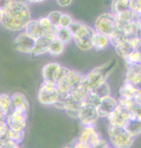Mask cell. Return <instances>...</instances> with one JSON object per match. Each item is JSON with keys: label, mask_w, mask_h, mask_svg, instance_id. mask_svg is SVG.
<instances>
[{"label": "cell", "mask_w": 141, "mask_h": 148, "mask_svg": "<svg viewBox=\"0 0 141 148\" xmlns=\"http://www.w3.org/2000/svg\"><path fill=\"white\" fill-rule=\"evenodd\" d=\"M109 40L106 36L95 32L93 36V47L97 50H101L107 48L109 45Z\"/></svg>", "instance_id": "cell-24"}, {"label": "cell", "mask_w": 141, "mask_h": 148, "mask_svg": "<svg viewBox=\"0 0 141 148\" xmlns=\"http://www.w3.org/2000/svg\"><path fill=\"white\" fill-rule=\"evenodd\" d=\"M56 2L61 7H67L72 3V0H56Z\"/></svg>", "instance_id": "cell-39"}, {"label": "cell", "mask_w": 141, "mask_h": 148, "mask_svg": "<svg viewBox=\"0 0 141 148\" xmlns=\"http://www.w3.org/2000/svg\"><path fill=\"white\" fill-rule=\"evenodd\" d=\"M99 115L97 108L83 103L80 109L78 119L84 126H93L97 121Z\"/></svg>", "instance_id": "cell-10"}, {"label": "cell", "mask_w": 141, "mask_h": 148, "mask_svg": "<svg viewBox=\"0 0 141 148\" xmlns=\"http://www.w3.org/2000/svg\"><path fill=\"white\" fill-rule=\"evenodd\" d=\"M65 45L57 39H53L49 46L48 53L52 56L57 57L61 55L64 51Z\"/></svg>", "instance_id": "cell-27"}, {"label": "cell", "mask_w": 141, "mask_h": 148, "mask_svg": "<svg viewBox=\"0 0 141 148\" xmlns=\"http://www.w3.org/2000/svg\"><path fill=\"white\" fill-rule=\"evenodd\" d=\"M134 138L135 137L131 136L124 130L118 135L110 138V141L112 145L115 148H129L133 144Z\"/></svg>", "instance_id": "cell-15"}, {"label": "cell", "mask_w": 141, "mask_h": 148, "mask_svg": "<svg viewBox=\"0 0 141 148\" xmlns=\"http://www.w3.org/2000/svg\"><path fill=\"white\" fill-rule=\"evenodd\" d=\"M109 124L124 127L130 119L129 112L118 104L117 108L107 117Z\"/></svg>", "instance_id": "cell-14"}, {"label": "cell", "mask_w": 141, "mask_h": 148, "mask_svg": "<svg viewBox=\"0 0 141 148\" xmlns=\"http://www.w3.org/2000/svg\"><path fill=\"white\" fill-rule=\"evenodd\" d=\"M91 91V90L87 86V84L84 81V78H83V80L73 89L70 94H72L79 100H82V101H84V100Z\"/></svg>", "instance_id": "cell-23"}, {"label": "cell", "mask_w": 141, "mask_h": 148, "mask_svg": "<svg viewBox=\"0 0 141 148\" xmlns=\"http://www.w3.org/2000/svg\"><path fill=\"white\" fill-rule=\"evenodd\" d=\"M120 97L141 100V89L138 88L129 81H124L119 90Z\"/></svg>", "instance_id": "cell-17"}, {"label": "cell", "mask_w": 141, "mask_h": 148, "mask_svg": "<svg viewBox=\"0 0 141 148\" xmlns=\"http://www.w3.org/2000/svg\"><path fill=\"white\" fill-rule=\"evenodd\" d=\"M100 138V136L93 126H87L82 131L78 141L85 148H96Z\"/></svg>", "instance_id": "cell-8"}, {"label": "cell", "mask_w": 141, "mask_h": 148, "mask_svg": "<svg viewBox=\"0 0 141 148\" xmlns=\"http://www.w3.org/2000/svg\"><path fill=\"white\" fill-rule=\"evenodd\" d=\"M123 127L131 136L136 137L141 134V119L130 118Z\"/></svg>", "instance_id": "cell-22"}, {"label": "cell", "mask_w": 141, "mask_h": 148, "mask_svg": "<svg viewBox=\"0 0 141 148\" xmlns=\"http://www.w3.org/2000/svg\"><path fill=\"white\" fill-rule=\"evenodd\" d=\"M46 0H22L21 1L24 2L26 3H41Z\"/></svg>", "instance_id": "cell-41"}, {"label": "cell", "mask_w": 141, "mask_h": 148, "mask_svg": "<svg viewBox=\"0 0 141 148\" xmlns=\"http://www.w3.org/2000/svg\"><path fill=\"white\" fill-rule=\"evenodd\" d=\"M10 97L5 93L0 94V112L5 116L8 114L10 110Z\"/></svg>", "instance_id": "cell-30"}, {"label": "cell", "mask_w": 141, "mask_h": 148, "mask_svg": "<svg viewBox=\"0 0 141 148\" xmlns=\"http://www.w3.org/2000/svg\"><path fill=\"white\" fill-rule=\"evenodd\" d=\"M114 47L116 53L123 60L127 58L135 50L133 44L128 40L119 43Z\"/></svg>", "instance_id": "cell-21"}, {"label": "cell", "mask_w": 141, "mask_h": 148, "mask_svg": "<svg viewBox=\"0 0 141 148\" xmlns=\"http://www.w3.org/2000/svg\"><path fill=\"white\" fill-rule=\"evenodd\" d=\"M118 106V101L111 96H106L101 99V102L97 108L100 117L107 118Z\"/></svg>", "instance_id": "cell-12"}, {"label": "cell", "mask_w": 141, "mask_h": 148, "mask_svg": "<svg viewBox=\"0 0 141 148\" xmlns=\"http://www.w3.org/2000/svg\"><path fill=\"white\" fill-rule=\"evenodd\" d=\"M130 6L132 11L141 13V0H130Z\"/></svg>", "instance_id": "cell-36"}, {"label": "cell", "mask_w": 141, "mask_h": 148, "mask_svg": "<svg viewBox=\"0 0 141 148\" xmlns=\"http://www.w3.org/2000/svg\"><path fill=\"white\" fill-rule=\"evenodd\" d=\"M109 146V144L108 143V142L106 141H105V140L102 139V138H100V140H99L97 145V148H108Z\"/></svg>", "instance_id": "cell-40"}, {"label": "cell", "mask_w": 141, "mask_h": 148, "mask_svg": "<svg viewBox=\"0 0 141 148\" xmlns=\"http://www.w3.org/2000/svg\"><path fill=\"white\" fill-rule=\"evenodd\" d=\"M117 62L109 61L93 69L84 78V81L91 90L101 83L106 81L107 78L117 66Z\"/></svg>", "instance_id": "cell-3"}, {"label": "cell", "mask_w": 141, "mask_h": 148, "mask_svg": "<svg viewBox=\"0 0 141 148\" xmlns=\"http://www.w3.org/2000/svg\"><path fill=\"white\" fill-rule=\"evenodd\" d=\"M2 14H3V12L0 9V23H1L2 18Z\"/></svg>", "instance_id": "cell-43"}, {"label": "cell", "mask_w": 141, "mask_h": 148, "mask_svg": "<svg viewBox=\"0 0 141 148\" xmlns=\"http://www.w3.org/2000/svg\"><path fill=\"white\" fill-rule=\"evenodd\" d=\"M118 29L115 16L112 13H104L100 14L95 20V32L102 34L108 38Z\"/></svg>", "instance_id": "cell-5"}, {"label": "cell", "mask_w": 141, "mask_h": 148, "mask_svg": "<svg viewBox=\"0 0 141 148\" xmlns=\"http://www.w3.org/2000/svg\"><path fill=\"white\" fill-rule=\"evenodd\" d=\"M9 129L14 130H24L27 125V113L20 111L9 112L5 118Z\"/></svg>", "instance_id": "cell-7"}, {"label": "cell", "mask_w": 141, "mask_h": 148, "mask_svg": "<svg viewBox=\"0 0 141 148\" xmlns=\"http://www.w3.org/2000/svg\"><path fill=\"white\" fill-rule=\"evenodd\" d=\"M62 14V12L59 10H54L49 13L48 17L53 25L58 27Z\"/></svg>", "instance_id": "cell-35"}, {"label": "cell", "mask_w": 141, "mask_h": 148, "mask_svg": "<svg viewBox=\"0 0 141 148\" xmlns=\"http://www.w3.org/2000/svg\"><path fill=\"white\" fill-rule=\"evenodd\" d=\"M73 21V20L70 15L68 13H62L59 20L58 27L68 28Z\"/></svg>", "instance_id": "cell-33"}, {"label": "cell", "mask_w": 141, "mask_h": 148, "mask_svg": "<svg viewBox=\"0 0 141 148\" xmlns=\"http://www.w3.org/2000/svg\"><path fill=\"white\" fill-rule=\"evenodd\" d=\"M24 32L31 37L37 39L44 35V30L38 20H30L24 28Z\"/></svg>", "instance_id": "cell-20"}, {"label": "cell", "mask_w": 141, "mask_h": 148, "mask_svg": "<svg viewBox=\"0 0 141 148\" xmlns=\"http://www.w3.org/2000/svg\"><path fill=\"white\" fill-rule=\"evenodd\" d=\"M52 40L44 35L36 39L35 46L31 53L32 56L37 57L48 53L49 45Z\"/></svg>", "instance_id": "cell-19"}, {"label": "cell", "mask_w": 141, "mask_h": 148, "mask_svg": "<svg viewBox=\"0 0 141 148\" xmlns=\"http://www.w3.org/2000/svg\"><path fill=\"white\" fill-rule=\"evenodd\" d=\"M124 130V129L123 127L116 125L109 124V128H108V133L109 136V138L115 137L116 136L118 135Z\"/></svg>", "instance_id": "cell-34"}, {"label": "cell", "mask_w": 141, "mask_h": 148, "mask_svg": "<svg viewBox=\"0 0 141 148\" xmlns=\"http://www.w3.org/2000/svg\"><path fill=\"white\" fill-rule=\"evenodd\" d=\"M28 109L29 103L24 94L20 92H16L10 97L9 112L20 111L27 113Z\"/></svg>", "instance_id": "cell-13"}, {"label": "cell", "mask_w": 141, "mask_h": 148, "mask_svg": "<svg viewBox=\"0 0 141 148\" xmlns=\"http://www.w3.org/2000/svg\"><path fill=\"white\" fill-rule=\"evenodd\" d=\"M127 65L141 64V53L140 50H135L131 54L124 60Z\"/></svg>", "instance_id": "cell-32"}, {"label": "cell", "mask_w": 141, "mask_h": 148, "mask_svg": "<svg viewBox=\"0 0 141 148\" xmlns=\"http://www.w3.org/2000/svg\"><path fill=\"white\" fill-rule=\"evenodd\" d=\"M13 0H0V9L3 12L12 2Z\"/></svg>", "instance_id": "cell-38"}, {"label": "cell", "mask_w": 141, "mask_h": 148, "mask_svg": "<svg viewBox=\"0 0 141 148\" xmlns=\"http://www.w3.org/2000/svg\"><path fill=\"white\" fill-rule=\"evenodd\" d=\"M60 98L56 85L44 81L38 93V101L42 105L53 106Z\"/></svg>", "instance_id": "cell-6"}, {"label": "cell", "mask_w": 141, "mask_h": 148, "mask_svg": "<svg viewBox=\"0 0 141 148\" xmlns=\"http://www.w3.org/2000/svg\"><path fill=\"white\" fill-rule=\"evenodd\" d=\"M6 138L19 145L24 138V130H14L9 129Z\"/></svg>", "instance_id": "cell-28"}, {"label": "cell", "mask_w": 141, "mask_h": 148, "mask_svg": "<svg viewBox=\"0 0 141 148\" xmlns=\"http://www.w3.org/2000/svg\"><path fill=\"white\" fill-rule=\"evenodd\" d=\"M31 12L27 4L21 1H13L3 12L1 24L6 29L19 31L24 29L31 19Z\"/></svg>", "instance_id": "cell-1"}, {"label": "cell", "mask_w": 141, "mask_h": 148, "mask_svg": "<svg viewBox=\"0 0 141 148\" xmlns=\"http://www.w3.org/2000/svg\"><path fill=\"white\" fill-rule=\"evenodd\" d=\"M83 78L84 76L80 72L62 66L60 77L56 83L60 98H64L69 95Z\"/></svg>", "instance_id": "cell-2"}, {"label": "cell", "mask_w": 141, "mask_h": 148, "mask_svg": "<svg viewBox=\"0 0 141 148\" xmlns=\"http://www.w3.org/2000/svg\"><path fill=\"white\" fill-rule=\"evenodd\" d=\"M56 39L66 45L72 40V35L68 28L58 27L56 34Z\"/></svg>", "instance_id": "cell-26"}, {"label": "cell", "mask_w": 141, "mask_h": 148, "mask_svg": "<svg viewBox=\"0 0 141 148\" xmlns=\"http://www.w3.org/2000/svg\"><path fill=\"white\" fill-rule=\"evenodd\" d=\"M5 118H6V116L1 112H0V122L2 121L5 120Z\"/></svg>", "instance_id": "cell-42"}, {"label": "cell", "mask_w": 141, "mask_h": 148, "mask_svg": "<svg viewBox=\"0 0 141 148\" xmlns=\"http://www.w3.org/2000/svg\"><path fill=\"white\" fill-rule=\"evenodd\" d=\"M101 100V98H100L95 93L91 91L90 93L88 95L87 97L84 100L83 103L88 106H93L97 108L99 106Z\"/></svg>", "instance_id": "cell-31"}, {"label": "cell", "mask_w": 141, "mask_h": 148, "mask_svg": "<svg viewBox=\"0 0 141 148\" xmlns=\"http://www.w3.org/2000/svg\"><path fill=\"white\" fill-rule=\"evenodd\" d=\"M141 23L132 21L125 28L124 33L126 39L129 41L141 39Z\"/></svg>", "instance_id": "cell-18"}, {"label": "cell", "mask_w": 141, "mask_h": 148, "mask_svg": "<svg viewBox=\"0 0 141 148\" xmlns=\"http://www.w3.org/2000/svg\"><path fill=\"white\" fill-rule=\"evenodd\" d=\"M127 65L128 68L125 81L130 82L138 88L141 89V64H131Z\"/></svg>", "instance_id": "cell-16"}, {"label": "cell", "mask_w": 141, "mask_h": 148, "mask_svg": "<svg viewBox=\"0 0 141 148\" xmlns=\"http://www.w3.org/2000/svg\"><path fill=\"white\" fill-rule=\"evenodd\" d=\"M9 127L6 124L5 119L0 122V140L6 138V134Z\"/></svg>", "instance_id": "cell-37"}, {"label": "cell", "mask_w": 141, "mask_h": 148, "mask_svg": "<svg viewBox=\"0 0 141 148\" xmlns=\"http://www.w3.org/2000/svg\"><path fill=\"white\" fill-rule=\"evenodd\" d=\"M36 39L23 32L18 35L13 42L14 47L19 52L31 54L35 46Z\"/></svg>", "instance_id": "cell-9"}, {"label": "cell", "mask_w": 141, "mask_h": 148, "mask_svg": "<svg viewBox=\"0 0 141 148\" xmlns=\"http://www.w3.org/2000/svg\"><path fill=\"white\" fill-rule=\"evenodd\" d=\"M131 10L130 0H113L111 3V13L116 16L124 11Z\"/></svg>", "instance_id": "cell-25"}, {"label": "cell", "mask_w": 141, "mask_h": 148, "mask_svg": "<svg viewBox=\"0 0 141 148\" xmlns=\"http://www.w3.org/2000/svg\"><path fill=\"white\" fill-rule=\"evenodd\" d=\"M62 66L58 63L50 62L42 68V73L44 82L56 85L61 73Z\"/></svg>", "instance_id": "cell-11"}, {"label": "cell", "mask_w": 141, "mask_h": 148, "mask_svg": "<svg viewBox=\"0 0 141 148\" xmlns=\"http://www.w3.org/2000/svg\"><path fill=\"white\" fill-rule=\"evenodd\" d=\"M95 32V31L91 27L82 23L77 30L72 34V39L80 50H90L93 48L92 39Z\"/></svg>", "instance_id": "cell-4"}, {"label": "cell", "mask_w": 141, "mask_h": 148, "mask_svg": "<svg viewBox=\"0 0 141 148\" xmlns=\"http://www.w3.org/2000/svg\"><path fill=\"white\" fill-rule=\"evenodd\" d=\"M91 91L101 99L106 96H111V87L106 81L101 83Z\"/></svg>", "instance_id": "cell-29"}]
</instances>
